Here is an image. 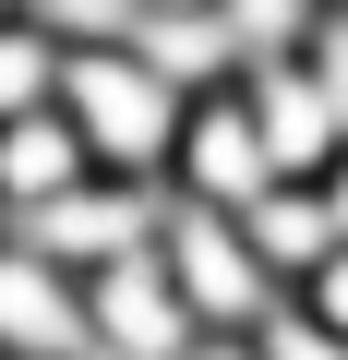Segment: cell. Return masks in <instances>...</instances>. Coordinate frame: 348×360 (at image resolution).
Wrapping results in <instances>:
<instances>
[{"label": "cell", "instance_id": "cell-1", "mask_svg": "<svg viewBox=\"0 0 348 360\" xmlns=\"http://www.w3.org/2000/svg\"><path fill=\"white\" fill-rule=\"evenodd\" d=\"M60 108H72V132H84L96 168L168 193V144H181V108H193V96L168 84L132 37H72V49H60Z\"/></svg>", "mask_w": 348, "mask_h": 360}, {"label": "cell", "instance_id": "cell-2", "mask_svg": "<svg viewBox=\"0 0 348 360\" xmlns=\"http://www.w3.org/2000/svg\"><path fill=\"white\" fill-rule=\"evenodd\" d=\"M156 264H168V288H181L193 324H264V312H288V276L252 252V229H240L228 205H181V193H168Z\"/></svg>", "mask_w": 348, "mask_h": 360}, {"label": "cell", "instance_id": "cell-3", "mask_svg": "<svg viewBox=\"0 0 348 360\" xmlns=\"http://www.w3.org/2000/svg\"><path fill=\"white\" fill-rule=\"evenodd\" d=\"M156 217H168L156 180L84 168L72 193H49V205H25V217H0V229H13L25 252H49V264H72V276H96V264H120V252H156Z\"/></svg>", "mask_w": 348, "mask_h": 360}, {"label": "cell", "instance_id": "cell-4", "mask_svg": "<svg viewBox=\"0 0 348 360\" xmlns=\"http://www.w3.org/2000/svg\"><path fill=\"white\" fill-rule=\"evenodd\" d=\"M276 180V156H264V120H252V96H240V72L228 84H205L193 108H181V144H168V193L181 205H252Z\"/></svg>", "mask_w": 348, "mask_h": 360}, {"label": "cell", "instance_id": "cell-5", "mask_svg": "<svg viewBox=\"0 0 348 360\" xmlns=\"http://www.w3.org/2000/svg\"><path fill=\"white\" fill-rule=\"evenodd\" d=\"M0 360H84V276L0 229Z\"/></svg>", "mask_w": 348, "mask_h": 360}, {"label": "cell", "instance_id": "cell-6", "mask_svg": "<svg viewBox=\"0 0 348 360\" xmlns=\"http://www.w3.org/2000/svg\"><path fill=\"white\" fill-rule=\"evenodd\" d=\"M96 156H84V132H72V108L49 96V108H13L0 120V217H25V205H49V193H72Z\"/></svg>", "mask_w": 348, "mask_h": 360}, {"label": "cell", "instance_id": "cell-7", "mask_svg": "<svg viewBox=\"0 0 348 360\" xmlns=\"http://www.w3.org/2000/svg\"><path fill=\"white\" fill-rule=\"evenodd\" d=\"M240 229H252V252L300 288L324 252H336V217H324V180H264V193L240 205Z\"/></svg>", "mask_w": 348, "mask_h": 360}, {"label": "cell", "instance_id": "cell-8", "mask_svg": "<svg viewBox=\"0 0 348 360\" xmlns=\"http://www.w3.org/2000/svg\"><path fill=\"white\" fill-rule=\"evenodd\" d=\"M60 49H72V37H60L49 13H0V120L60 96Z\"/></svg>", "mask_w": 348, "mask_h": 360}, {"label": "cell", "instance_id": "cell-9", "mask_svg": "<svg viewBox=\"0 0 348 360\" xmlns=\"http://www.w3.org/2000/svg\"><path fill=\"white\" fill-rule=\"evenodd\" d=\"M264 360H348V336H336V324H312V312L288 300V312H264Z\"/></svg>", "mask_w": 348, "mask_h": 360}, {"label": "cell", "instance_id": "cell-10", "mask_svg": "<svg viewBox=\"0 0 348 360\" xmlns=\"http://www.w3.org/2000/svg\"><path fill=\"white\" fill-rule=\"evenodd\" d=\"M288 300H300L312 324H336V336H348V240H336V252H324V264H312V276H300Z\"/></svg>", "mask_w": 348, "mask_h": 360}, {"label": "cell", "instance_id": "cell-11", "mask_svg": "<svg viewBox=\"0 0 348 360\" xmlns=\"http://www.w3.org/2000/svg\"><path fill=\"white\" fill-rule=\"evenodd\" d=\"M324 217H336V240H348V144L324 156Z\"/></svg>", "mask_w": 348, "mask_h": 360}, {"label": "cell", "instance_id": "cell-12", "mask_svg": "<svg viewBox=\"0 0 348 360\" xmlns=\"http://www.w3.org/2000/svg\"><path fill=\"white\" fill-rule=\"evenodd\" d=\"M336 13H348V0H336Z\"/></svg>", "mask_w": 348, "mask_h": 360}]
</instances>
